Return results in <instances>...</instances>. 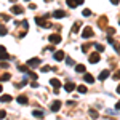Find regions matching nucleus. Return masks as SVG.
<instances>
[{
  "instance_id": "f257e3e1",
  "label": "nucleus",
  "mask_w": 120,
  "mask_h": 120,
  "mask_svg": "<svg viewBox=\"0 0 120 120\" xmlns=\"http://www.w3.org/2000/svg\"><path fill=\"white\" fill-rule=\"evenodd\" d=\"M48 42H51L53 45H56V43L61 42V35H59V34H51V35L48 37Z\"/></svg>"
},
{
  "instance_id": "f03ea898",
  "label": "nucleus",
  "mask_w": 120,
  "mask_h": 120,
  "mask_svg": "<svg viewBox=\"0 0 120 120\" xmlns=\"http://www.w3.org/2000/svg\"><path fill=\"white\" fill-rule=\"evenodd\" d=\"M93 35H94V32L91 30V27H85V30L82 32L83 38H90V37H93Z\"/></svg>"
},
{
  "instance_id": "7ed1b4c3",
  "label": "nucleus",
  "mask_w": 120,
  "mask_h": 120,
  "mask_svg": "<svg viewBox=\"0 0 120 120\" xmlns=\"http://www.w3.org/2000/svg\"><path fill=\"white\" fill-rule=\"evenodd\" d=\"M50 83H51V85L55 86V93L59 91V88H61V82H59L58 79H51V80H50Z\"/></svg>"
},
{
  "instance_id": "20e7f679",
  "label": "nucleus",
  "mask_w": 120,
  "mask_h": 120,
  "mask_svg": "<svg viewBox=\"0 0 120 120\" xmlns=\"http://www.w3.org/2000/svg\"><path fill=\"white\" fill-rule=\"evenodd\" d=\"M53 18H56V19L66 18V11H63V10H56L55 13H53Z\"/></svg>"
},
{
  "instance_id": "39448f33",
  "label": "nucleus",
  "mask_w": 120,
  "mask_h": 120,
  "mask_svg": "<svg viewBox=\"0 0 120 120\" xmlns=\"http://www.w3.org/2000/svg\"><path fill=\"white\" fill-rule=\"evenodd\" d=\"M80 3H83V0H67V5H69L71 8H75V7H79Z\"/></svg>"
},
{
  "instance_id": "423d86ee",
  "label": "nucleus",
  "mask_w": 120,
  "mask_h": 120,
  "mask_svg": "<svg viewBox=\"0 0 120 120\" xmlns=\"http://www.w3.org/2000/svg\"><path fill=\"white\" fill-rule=\"evenodd\" d=\"M64 88H66V91H67V93L74 91V90H75V83H74V82H67V83L64 85Z\"/></svg>"
},
{
  "instance_id": "0eeeda50",
  "label": "nucleus",
  "mask_w": 120,
  "mask_h": 120,
  "mask_svg": "<svg viewBox=\"0 0 120 120\" xmlns=\"http://www.w3.org/2000/svg\"><path fill=\"white\" fill-rule=\"evenodd\" d=\"M11 13H15V15H22L24 10H22V7H19V5H15V7L11 8Z\"/></svg>"
},
{
  "instance_id": "6e6552de",
  "label": "nucleus",
  "mask_w": 120,
  "mask_h": 120,
  "mask_svg": "<svg viewBox=\"0 0 120 120\" xmlns=\"http://www.w3.org/2000/svg\"><path fill=\"white\" fill-rule=\"evenodd\" d=\"M56 61H63L64 59V51H55V55H53Z\"/></svg>"
},
{
  "instance_id": "1a4fd4ad",
  "label": "nucleus",
  "mask_w": 120,
  "mask_h": 120,
  "mask_svg": "<svg viewBox=\"0 0 120 120\" xmlns=\"http://www.w3.org/2000/svg\"><path fill=\"white\" fill-rule=\"evenodd\" d=\"M99 59H101V56L98 55V53H91V56H90V63H91V64H94V63H98Z\"/></svg>"
},
{
  "instance_id": "9d476101",
  "label": "nucleus",
  "mask_w": 120,
  "mask_h": 120,
  "mask_svg": "<svg viewBox=\"0 0 120 120\" xmlns=\"http://www.w3.org/2000/svg\"><path fill=\"white\" fill-rule=\"evenodd\" d=\"M61 109V101H55L53 104H51V111L53 112H58Z\"/></svg>"
},
{
  "instance_id": "9b49d317",
  "label": "nucleus",
  "mask_w": 120,
  "mask_h": 120,
  "mask_svg": "<svg viewBox=\"0 0 120 120\" xmlns=\"http://www.w3.org/2000/svg\"><path fill=\"white\" fill-rule=\"evenodd\" d=\"M83 80H85L86 83H93V82H94L93 75H91V74H85V72H83Z\"/></svg>"
},
{
  "instance_id": "f8f14e48",
  "label": "nucleus",
  "mask_w": 120,
  "mask_h": 120,
  "mask_svg": "<svg viewBox=\"0 0 120 120\" xmlns=\"http://www.w3.org/2000/svg\"><path fill=\"white\" fill-rule=\"evenodd\" d=\"M109 74H111V72H109V71H102L101 74H99V77H98V80H106V79H107V77H109Z\"/></svg>"
},
{
  "instance_id": "ddd939ff",
  "label": "nucleus",
  "mask_w": 120,
  "mask_h": 120,
  "mask_svg": "<svg viewBox=\"0 0 120 120\" xmlns=\"http://www.w3.org/2000/svg\"><path fill=\"white\" fill-rule=\"evenodd\" d=\"M38 64H40V59L38 58H32V59L27 61V66H38Z\"/></svg>"
},
{
  "instance_id": "4468645a",
  "label": "nucleus",
  "mask_w": 120,
  "mask_h": 120,
  "mask_svg": "<svg viewBox=\"0 0 120 120\" xmlns=\"http://www.w3.org/2000/svg\"><path fill=\"white\" fill-rule=\"evenodd\" d=\"M35 22H37L38 26H43V27H45V26H48V22H46L45 19H42V18H35Z\"/></svg>"
},
{
  "instance_id": "2eb2a0df",
  "label": "nucleus",
  "mask_w": 120,
  "mask_h": 120,
  "mask_svg": "<svg viewBox=\"0 0 120 120\" xmlns=\"http://www.w3.org/2000/svg\"><path fill=\"white\" fill-rule=\"evenodd\" d=\"M75 71L80 72V74H83V72H85V66H83V64H77V66H75Z\"/></svg>"
},
{
  "instance_id": "dca6fc26",
  "label": "nucleus",
  "mask_w": 120,
  "mask_h": 120,
  "mask_svg": "<svg viewBox=\"0 0 120 120\" xmlns=\"http://www.w3.org/2000/svg\"><path fill=\"white\" fill-rule=\"evenodd\" d=\"M0 101L2 102H10L11 101V96H10V94H3V96L0 98Z\"/></svg>"
},
{
  "instance_id": "f3484780",
  "label": "nucleus",
  "mask_w": 120,
  "mask_h": 120,
  "mask_svg": "<svg viewBox=\"0 0 120 120\" xmlns=\"http://www.w3.org/2000/svg\"><path fill=\"white\" fill-rule=\"evenodd\" d=\"M77 91L82 93V94H85V93L88 91V90H86V86H85V85H80V86H77Z\"/></svg>"
},
{
  "instance_id": "a211bd4d",
  "label": "nucleus",
  "mask_w": 120,
  "mask_h": 120,
  "mask_svg": "<svg viewBox=\"0 0 120 120\" xmlns=\"http://www.w3.org/2000/svg\"><path fill=\"white\" fill-rule=\"evenodd\" d=\"M0 59H2V61H7V59H10V55L7 51H3V53H0Z\"/></svg>"
},
{
  "instance_id": "6ab92c4d",
  "label": "nucleus",
  "mask_w": 120,
  "mask_h": 120,
  "mask_svg": "<svg viewBox=\"0 0 120 120\" xmlns=\"http://www.w3.org/2000/svg\"><path fill=\"white\" fill-rule=\"evenodd\" d=\"M18 102L19 104H27V98L26 96H18Z\"/></svg>"
},
{
  "instance_id": "aec40b11",
  "label": "nucleus",
  "mask_w": 120,
  "mask_h": 120,
  "mask_svg": "<svg viewBox=\"0 0 120 120\" xmlns=\"http://www.w3.org/2000/svg\"><path fill=\"white\" fill-rule=\"evenodd\" d=\"M8 34V29L5 27V26H0V35L3 37V35H7Z\"/></svg>"
},
{
  "instance_id": "412c9836",
  "label": "nucleus",
  "mask_w": 120,
  "mask_h": 120,
  "mask_svg": "<svg viewBox=\"0 0 120 120\" xmlns=\"http://www.w3.org/2000/svg\"><path fill=\"white\" fill-rule=\"evenodd\" d=\"M32 115H34V117H43V112H42V111H34V112H32Z\"/></svg>"
},
{
  "instance_id": "4be33fe9",
  "label": "nucleus",
  "mask_w": 120,
  "mask_h": 120,
  "mask_svg": "<svg viewBox=\"0 0 120 120\" xmlns=\"http://www.w3.org/2000/svg\"><path fill=\"white\" fill-rule=\"evenodd\" d=\"M40 71H42V72H50V71H51V67H50V66H43Z\"/></svg>"
},
{
  "instance_id": "5701e85b",
  "label": "nucleus",
  "mask_w": 120,
  "mask_h": 120,
  "mask_svg": "<svg viewBox=\"0 0 120 120\" xmlns=\"http://www.w3.org/2000/svg\"><path fill=\"white\" fill-rule=\"evenodd\" d=\"M8 79H10V74H3L2 77H0V80H2V82H5V80H8Z\"/></svg>"
},
{
  "instance_id": "b1692460",
  "label": "nucleus",
  "mask_w": 120,
  "mask_h": 120,
  "mask_svg": "<svg viewBox=\"0 0 120 120\" xmlns=\"http://www.w3.org/2000/svg\"><path fill=\"white\" fill-rule=\"evenodd\" d=\"M79 27H80V22H75V24H74V29H72V32H79Z\"/></svg>"
},
{
  "instance_id": "393cba45",
  "label": "nucleus",
  "mask_w": 120,
  "mask_h": 120,
  "mask_svg": "<svg viewBox=\"0 0 120 120\" xmlns=\"http://www.w3.org/2000/svg\"><path fill=\"white\" fill-rule=\"evenodd\" d=\"M66 61H67V64H69V66H74V64H75V61L72 59V58H67Z\"/></svg>"
},
{
  "instance_id": "a878e982",
  "label": "nucleus",
  "mask_w": 120,
  "mask_h": 120,
  "mask_svg": "<svg viewBox=\"0 0 120 120\" xmlns=\"http://www.w3.org/2000/svg\"><path fill=\"white\" fill-rule=\"evenodd\" d=\"M90 15H91V11H90L88 8H86V10H83V16H90Z\"/></svg>"
},
{
  "instance_id": "bb28decb",
  "label": "nucleus",
  "mask_w": 120,
  "mask_h": 120,
  "mask_svg": "<svg viewBox=\"0 0 120 120\" xmlns=\"http://www.w3.org/2000/svg\"><path fill=\"white\" fill-rule=\"evenodd\" d=\"M18 69H19V71H22V72H27V66H19Z\"/></svg>"
},
{
  "instance_id": "cd10ccee",
  "label": "nucleus",
  "mask_w": 120,
  "mask_h": 120,
  "mask_svg": "<svg viewBox=\"0 0 120 120\" xmlns=\"http://www.w3.org/2000/svg\"><path fill=\"white\" fill-rule=\"evenodd\" d=\"M94 46H96V50H98V51H104V46H102V45H98V43H96Z\"/></svg>"
},
{
  "instance_id": "c85d7f7f",
  "label": "nucleus",
  "mask_w": 120,
  "mask_h": 120,
  "mask_svg": "<svg viewBox=\"0 0 120 120\" xmlns=\"http://www.w3.org/2000/svg\"><path fill=\"white\" fill-rule=\"evenodd\" d=\"M90 115H91V117H98V112L96 111H90Z\"/></svg>"
},
{
  "instance_id": "c756f323",
  "label": "nucleus",
  "mask_w": 120,
  "mask_h": 120,
  "mask_svg": "<svg viewBox=\"0 0 120 120\" xmlns=\"http://www.w3.org/2000/svg\"><path fill=\"white\" fill-rule=\"evenodd\" d=\"M5 115H7V112H5V111H0V119H5Z\"/></svg>"
},
{
  "instance_id": "7c9ffc66",
  "label": "nucleus",
  "mask_w": 120,
  "mask_h": 120,
  "mask_svg": "<svg viewBox=\"0 0 120 120\" xmlns=\"http://www.w3.org/2000/svg\"><path fill=\"white\" fill-rule=\"evenodd\" d=\"M0 16H2L3 21H8V19H10V16H7V15H0Z\"/></svg>"
},
{
  "instance_id": "2f4dec72",
  "label": "nucleus",
  "mask_w": 120,
  "mask_h": 120,
  "mask_svg": "<svg viewBox=\"0 0 120 120\" xmlns=\"http://www.w3.org/2000/svg\"><path fill=\"white\" fill-rule=\"evenodd\" d=\"M30 86H32V88H37L38 83H37V82H32V83H30Z\"/></svg>"
},
{
  "instance_id": "473e14b6",
  "label": "nucleus",
  "mask_w": 120,
  "mask_h": 120,
  "mask_svg": "<svg viewBox=\"0 0 120 120\" xmlns=\"http://www.w3.org/2000/svg\"><path fill=\"white\" fill-rule=\"evenodd\" d=\"M114 79H115V80H119V79H120V71H119L115 75H114Z\"/></svg>"
},
{
  "instance_id": "72a5a7b5",
  "label": "nucleus",
  "mask_w": 120,
  "mask_h": 120,
  "mask_svg": "<svg viewBox=\"0 0 120 120\" xmlns=\"http://www.w3.org/2000/svg\"><path fill=\"white\" fill-rule=\"evenodd\" d=\"M3 51H7V48H5L3 45H0V53H3Z\"/></svg>"
},
{
  "instance_id": "f704fd0d",
  "label": "nucleus",
  "mask_w": 120,
  "mask_h": 120,
  "mask_svg": "<svg viewBox=\"0 0 120 120\" xmlns=\"http://www.w3.org/2000/svg\"><path fill=\"white\" fill-rule=\"evenodd\" d=\"M112 3H114V5H119V0H111Z\"/></svg>"
},
{
  "instance_id": "c9c22d12",
  "label": "nucleus",
  "mask_w": 120,
  "mask_h": 120,
  "mask_svg": "<svg viewBox=\"0 0 120 120\" xmlns=\"http://www.w3.org/2000/svg\"><path fill=\"white\" fill-rule=\"evenodd\" d=\"M115 107H117V111H120V101L117 102V106H115Z\"/></svg>"
},
{
  "instance_id": "e433bc0d",
  "label": "nucleus",
  "mask_w": 120,
  "mask_h": 120,
  "mask_svg": "<svg viewBox=\"0 0 120 120\" xmlns=\"http://www.w3.org/2000/svg\"><path fill=\"white\" fill-rule=\"evenodd\" d=\"M117 93H119V94H120V85H119V86H117Z\"/></svg>"
},
{
  "instance_id": "4c0bfd02",
  "label": "nucleus",
  "mask_w": 120,
  "mask_h": 120,
  "mask_svg": "<svg viewBox=\"0 0 120 120\" xmlns=\"http://www.w3.org/2000/svg\"><path fill=\"white\" fill-rule=\"evenodd\" d=\"M2 90H3V88H2V85H0V93H2Z\"/></svg>"
},
{
  "instance_id": "58836bf2",
  "label": "nucleus",
  "mask_w": 120,
  "mask_h": 120,
  "mask_svg": "<svg viewBox=\"0 0 120 120\" xmlns=\"http://www.w3.org/2000/svg\"><path fill=\"white\" fill-rule=\"evenodd\" d=\"M45 2H50V0H45Z\"/></svg>"
},
{
  "instance_id": "ea45409f",
  "label": "nucleus",
  "mask_w": 120,
  "mask_h": 120,
  "mask_svg": "<svg viewBox=\"0 0 120 120\" xmlns=\"http://www.w3.org/2000/svg\"><path fill=\"white\" fill-rule=\"evenodd\" d=\"M26 2H29V0H26Z\"/></svg>"
}]
</instances>
